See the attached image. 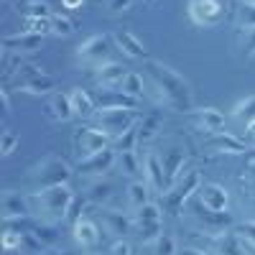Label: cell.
Listing matches in <instances>:
<instances>
[{
    "label": "cell",
    "instance_id": "cell-1",
    "mask_svg": "<svg viewBox=\"0 0 255 255\" xmlns=\"http://www.w3.org/2000/svg\"><path fill=\"white\" fill-rule=\"evenodd\" d=\"M145 79L156 90V100L163 102L166 108L179 110V113H191L194 110V92L191 84L168 64L151 59L145 64Z\"/></svg>",
    "mask_w": 255,
    "mask_h": 255
},
{
    "label": "cell",
    "instance_id": "cell-2",
    "mask_svg": "<svg viewBox=\"0 0 255 255\" xmlns=\"http://www.w3.org/2000/svg\"><path fill=\"white\" fill-rule=\"evenodd\" d=\"M74 189L69 184H56V186H44L28 194V207L31 217L41 225L56 227L72 215L74 209Z\"/></svg>",
    "mask_w": 255,
    "mask_h": 255
},
{
    "label": "cell",
    "instance_id": "cell-3",
    "mask_svg": "<svg viewBox=\"0 0 255 255\" xmlns=\"http://www.w3.org/2000/svg\"><path fill=\"white\" fill-rule=\"evenodd\" d=\"M69 179H72V166H69V161H64L61 156L41 158L38 163L31 166V171H28V181L36 189L56 186V184H69Z\"/></svg>",
    "mask_w": 255,
    "mask_h": 255
},
{
    "label": "cell",
    "instance_id": "cell-4",
    "mask_svg": "<svg viewBox=\"0 0 255 255\" xmlns=\"http://www.w3.org/2000/svg\"><path fill=\"white\" fill-rule=\"evenodd\" d=\"M199 189H202V174L197 171V168L184 171V176H181L171 189H166L163 194H161V207H163V212H168V215H181L184 204L194 197Z\"/></svg>",
    "mask_w": 255,
    "mask_h": 255
},
{
    "label": "cell",
    "instance_id": "cell-5",
    "mask_svg": "<svg viewBox=\"0 0 255 255\" xmlns=\"http://www.w3.org/2000/svg\"><path fill=\"white\" fill-rule=\"evenodd\" d=\"M138 123H140V115L135 108H100L95 115V128L105 130L113 140Z\"/></svg>",
    "mask_w": 255,
    "mask_h": 255
},
{
    "label": "cell",
    "instance_id": "cell-6",
    "mask_svg": "<svg viewBox=\"0 0 255 255\" xmlns=\"http://www.w3.org/2000/svg\"><path fill=\"white\" fill-rule=\"evenodd\" d=\"M186 15L194 26L199 28H212L225 18V3L222 0H189L186 3Z\"/></svg>",
    "mask_w": 255,
    "mask_h": 255
},
{
    "label": "cell",
    "instance_id": "cell-7",
    "mask_svg": "<svg viewBox=\"0 0 255 255\" xmlns=\"http://www.w3.org/2000/svg\"><path fill=\"white\" fill-rule=\"evenodd\" d=\"M97 215V222L105 232H110L113 238L123 240L128 238L130 232H135V220L130 215H125V212H118V209H110V207H97L95 209Z\"/></svg>",
    "mask_w": 255,
    "mask_h": 255
},
{
    "label": "cell",
    "instance_id": "cell-8",
    "mask_svg": "<svg viewBox=\"0 0 255 255\" xmlns=\"http://www.w3.org/2000/svg\"><path fill=\"white\" fill-rule=\"evenodd\" d=\"M110 38L113 36H108V33H92L90 38H84L77 46V59L84 64H92L97 69L100 64L110 61Z\"/></svg>",
    "mask_w": 255,
    "mask_h": 255
},
{
    "label": "cell",
    "instance_id": "cell-9",
    "mask_svg": "<svg viewBox=\"0 0 255 255\" xmlns=\"http://www.w3.org/2000/svg\"><path fill=\"white\" fill-rule=\"evenodd\" d=\"M113 145V138L100 130V128H82V130H77L74 135V148L79 158H87V156H95L100 151H105V148Z\"/></svg>",
    "mask_w": 255,
    "mask_h": 255
},
{
    "label": "cell",
    "instance_id": "cell-10",
    "mask_svg": "<svg viewBox=\"0 0 255 255\" xmlns=\"http://www.w3.org/2000/svg\"><path fill=\"white\" fill-rule=\"evenodd\" d=\"M191 217L197 220L199 230H204V235H222V232H230L232 227L230 212H212L202 202H199V209H191Z\"/></svg>",
    "mask_w": 255,
    "mask_h": 255
},
{
    "label": "cell",
    "instance_id": "cell-11",
    "mask_svg": "<svg viewBox=\"0 0 255 255\" xmlns=\"http://www.w3.org/2000/svg\"><path fill=\"white\" fill-rule=\"evenodd\" d=\"M118 163V151L110 145V148H105V151L95 153V156H87V158H79V166H77V171L79 176H105L110 171V168Z\"/></svg>",
    "mask_w": 255,
    "mask_h": 255
},
{
    "label": "cell",
    "instance_id": "cell-12",
    "mask_svg": "<svg viewBox=\"0 0 255 255\" xmlns=\"http://www.w3.org/2000/svg\"><path fill=\"white\" fill-rule=\"evenodd\" d=\"M72 238L79 248L84 250H92L100 245V238H102V232H100V222L92 220V217H77L72 222Z\"/></svg>",
    "mask_w": 255,
    "mask_h": 255
},
{
    "label": "cell",
    "instance_id": "cell-13",
    "mask_svg": "<svg viewBox=\"0 0 255 255\" xmlns=\"http://www.w3.org/2000/svg\"><path fill=\"white\" fill-rule=\"evenodd\" d=\"M143 179H145V184L151 186L153 191H158V194H163V191L168 189L163 158H158L153 151H148V153L143 156Z\"/></svg>",
    "mask_w": 255,
    "mask_h": 255
},
{
    "label": "cell",
    "instance_id": "cell-14",
    "mask_svg": "<svg viewBox=\"0 0 255 255\" xmlns=\"http://www.w3.org/2000/svg\"><path fill=\"white\" fill-rule=\"evenodd\" d=\"M191 123H194L197 130L207 133V135H215L225 130V115L217 108H199V110H191Z\"/></svg>",
    "mask_w": 255,
    "mask_h": 255
},
{
    "label": "cell",
    "instance_id": "cell-15",
    "mask_svg": "<svg viewBox=\"0 0 255 255\" xmlns=\"http://www.w3.org/2000/svg\"><path fill=\"white\" fill-rule=\"evenodd\" d=\"M204 253L209 255H243L240 240L235 232H222V235H204Z\"/></svg>",
    "mask_w": 255,
    "mask_h": 255
},
{
    "label": "cell",
    "instance_id": "cell-16",
    "mask_svg": "<svg viewBox=\"0 0 255 255\" xmlns=\"http://www.w3.org/2000/svg\"><path fill=\"white\" fill-rule=\"evenodd\" d=\"M125 77H128L125 67L120 61H113V59L100 64V67L95 69V82L100 84V90H120Z\"/></svg>",
    "mask_w": 255,
    "mask_h": 255
},
{
    "label": "cell",
    "instance_id": "cell-17",
    "mask_svg": "<svg viewBox=\"0 0 255 255\" xmlns=\"http://www.w3.org/2000/svg\"><path fill=\"white\" fill-rule=\"evenodd\" d=\"M28 215H31L28 197H20L18 191H5L3 194V220H5V225L23 222Z\"/></svg>",
    "mask_w": 255,
    "mask_h": 255
},
{
    "label": "cell",
    "instance_id": "cell-18",
    "mask_svg": "<svg viewBox=\"0 0 255 255\" xmlns=\"http://www.w3.org/2000/svg\"><path fill=\"white\" fill-rule=\"evenodd\" d=\"M207 148L209 151H215V153H230V156H245L250 151V145L235 135H230V133H215V135H209L207 138Z\"/></svg>",
    "mask_w": 255,
    "mask_h": 255
},
{
    "label": "cell",
    "instance_id": "cell-19",
    "mask_svg": "<svg viewBox=\"0 0 255 255\" xmlns=\"http://www.w3.org/2000/svg\"><path fill=\"white\" fill-rule=\"evenodd\" d=\"M199 202L212 212H230V191L222 184H202Z\"/></svg>",
    "mask_w": 255,
    "mask_h": 255
},
{
    "label": "cell",
    "instance_id": "cell-20",
    "mask_svg": "<svg viewBox=\"0 0 255 255\" xmlns=\"http://www.w3.org/2000/svg\"><path fill=\"white\" fill-rule=\"evenodd\" d=\"M41 41L44 36H36V33H13V36H5L3 38V51H13V54H28V51H36L41 49Z\"/></svg>",
    "mask_w": 255,
    "mask_h": 255
},
{
    "label": "cell",
    "instance_id": "cell-21",
    "mask_svg": "<svg viewBox=\"0 0 255 255\" xmlns=\"http://www.w3.org/2000/svg\"><path fill=\"white\" fill-rule=\"evenodd\" d=\"M113 41H115V46L128 56V59H143L145 56V44L130 31H115L113 33Z\"/></svg>",
    "mask_w": 255,
    "mask_h": 255
},
{
    "label": "cell",
    "instance_id": "cell-22",
    "mask_svg": "<svg viewBox=\"0 0 255 255\" xmlns=\"http://www.w3.org/2000/svg\"><path fill=\"white\" fill-rule=\"evenodd\" d=\"M20 92H26V95H33V97H44V95H51L54 92V77L44 74V72H38L33 77H28L26 82H20Z\"/></svg>",
    "mask_w": 255,
    "mask_h": 255
},
{
    "label": "cell",
    "instance_id": "cell-23",
    "mask_svg": "<svg viewBox=\"0 0 255 255\" xmlns=\"http://www.w3.org/2000/svg\"><path fill=\"white\" fill-rule=\"evenodd\" d=\"M69 97H72V108H74V115H77V118L87 120V118H95V115H97L100 108L95 105V100H92L90 92H84L82 87H77V90L69 92Z\"/></svg>",
    "mask_w": 255,
    "mask_h": 255
},
{
    "label": "cell",
    "instance_id": "cell-24",
    "mask_svg": "<svg viewBox=\"0 0 255 255\" xmlns=\"http://www.w3.org/2000/svg\"><path fill=\"white\" fill-rule=\"evenodd\" d=\"M184 163H186V156L179 153V151H168L163 156V168H166V184H168V189H171L184 176Z\"/></svg>",
    "mask_w": 255,
    "mask_h": 255
},
{
    "label": "cell",
    "instance_id": "cell-25",
    "mask_svg": "<svg viewBox=\"0 0 255 255\" xmlns=\"http://www.w3.org/2000/svg\"><path fill=\"white\" fill-rule=\"evenodd\" d=\"M49 110H51L54 120H59V123H67V120L77 118L74 115V108H72V97L67 92H54L51 95V102H49Z\"/></svg>",
    "mask_w": 255,
    "mask_h": 255
},
{
    "label": "cell",
    "instance_id": "cell-26",
    "mask_svg": "<svg viewBox=\"0 0 255 255\" xmlns=\"http://www.w3.org/2000/svg\"><path fill=\"white\" fill-rule=\"evenodd\" d=\"M151 186L145 184V179H133L130 184H128L125 194H128V204H130V209H138L143 204L151 202Z\"/></svg>",
    "mask_w": 255,
    "mask_h": 255
},
{
    "label": "cell",
    "instance_id": "cell-27",
    "mask_svg": "<svg viewBox=\"0 0 255 255\" xmlns=\"http://www.w3.org/2000/svg\"><path fill=\"white\" fill-rule=\"evenodd\" d=\"M87 199L95 204V207H108V202L113 199V184L108 179H95L87 189Z\"/></svg>",
    "mask_w": 255,
    "mask_h": 255
},
{
    "label": "cell",
    "instance_id": "cell-28",
    "mask_svg": "<svg viewBox=\"0 0 255 255\" xmlns=\"http://www.w3.org/2000/svg\"><path fill=\"white\" fill-rule=\"evenodd\" d=\"M133 220H135V225H161L163 207L158 202H148V204L133 209Z\"/></svg>",
    "mask_w": 255,
    "mask_h": 255
},
{
    "label": "cell",
    "instance_id": "cell-29",
    "mask_svg": "<svg viewBox=\"0 0 255 255\" xmlns=\"http://www.w3.org/2000/svg\"><path fill=\"white\" fill-rule=\"evenodd\" d=\"M138 100L125 95L123 90H105V97H100L97 108H135Z\"/></svg>",
    "mask_w": 255,
    "mask_h": 255
},
{
    "label": "cell",
    "instance_id": "cell-30",
    "mask_svg": "<svg viewBox=\"0 0 255 255\" xmlns=\"http://www.w3.org/2000/svg\"><path fill=\"white\" fill-rule=\"evenodd\" d=\"M118 166L123 168L125 176L143 174V158H138V151H118Z\"/></svg>",
    "mask_w": 255,
    "mask_h": 255
},
{
    "label": "cell",
    "instance_id": "cell-31",
    "mask_svg": "<svg viewBox=\"0 0 255 255\" xmlns=\"http://www.w3.org/2000/svg\"><path fill=\"white\" fill-rule=\"evenodd\" d=\"M158 130H161V118L156 113L140 118V123H138V143H143V145L151 143L158 135Z\"/></svg>",
    "mask_w": 255,
    "mask_h": 255
},
{
    "label": "cell",
    "instance_id": "cell-32",
    "mask_svg": "<svg viewBox=\"0 0 255 255\" xmlns=\"http://www.w3.org/2000/svg\"><path fill=\"white\" fill-rule=\"evenodd\" d=\"M145 84H148V79H145L143 74H138V72H128V77H125L123 84H120V90H123L125 95H130V97L140 100V97L145 95Z\"/></svg>",
    "mask_w": 255,
    "mask_h": 255
},
{
    "label": "cell",
    "instance_id": "cell-33",
    "mask_svg": "<svg viewBox=\"0 0 255 255\" xmlns=\"http://www.w3.org/2000/svg\"><path fill=\"white\" fill-rule=\"evenodd\" d=\"M232 115H235L240 123H253L255 120V95H248L243 100L235 102V108H232Z\"/></svg>",
    "mask_w": 255,
    "mask_h": 255
},
{
    "label": "cell",
    "instance_id": "cell-34",
    "mask_svg": "<svg viewBox=\"0 0 255 255\" xmlns=\"http://www.w3.org/2000/svg\"><path fill=\"white\" fill-rule=\"evenodd\" d=\"M138 145H140V143H138V125L128 128L123 135H118V138L113 140V148H115V151H135Z\"/></svg>",
    "mask_w": 255,
    "mask_h": 255
},
{
    "label": "cell",
    "instance_id": "cell-35",
    "mask_svg": "<svg viewBox=\"0 0 255 255\" xmlns=\"http://www.w3.org/2000/svg\"><path fill=\"white\" fill-rule=\"evenodd\" d=\"M151 250L153 255H176L179 253V245L171 235H166V232H161V235L151 243Z\"/></svg>",
    "mask_w": 255,
    "mask_h": 255
},
{
    "label": "cell",
    "instance_id": "cell-36",
    "mask_svg": "<svg viewBox=\"0 0 255 255\" xmlns=\"http://www.w3.org/2000/svg\"><path fill=\"white\" fill-rule=\"evenodd\" d=\"M23 15L26 18H51V5L46 3V0H28V3L23 5Z\"/></svg>",
    "mask_w": 255,
    "mask_h": 255
},
{
    "label": "cell",
    "instance_id": "cell-37",
    "mask_svg": "<svg viewBox=\"0 0 255 255\" xmlns=\"http://www.w3.org/2000/svg\"><path fill=\"white\" fill-rule=\"evenodd\" d=\"M235 20H238L240 31H253V28H255V5H245V3H240V5H238V15H235Z\"/></svg>",
    "mask_w": 255,
    "mask_h": 255
},
{
    "label": "cell",
    "instance_id": "cell-38",
    "mask_svg": "<svg viewBox=\"0 0 255 255\" xmlns=\"http://www.w3.org/2000/svg\"><path fill=\"white\" fill-rule=\"evenodd\" d=\"M20 248H23V230L5 227V232H3V250L5 253H15Z\"/></svg>",
    "mask_w": 255,
    "mask_h": 255
},
{
    "label": "cell",
    "instance_id": "cell-39",
    "mask_svg": "<svg viewBox=\"0 0 255 255\" xmlns=\"http://www.w3.org/2000/svg\"><path fill=\"white\" fill-rule=\"evenodd\" d=\"M26 33H36V36H49L51 33V18H26Z\"/></svg>",
    "mask_w": 255,
    "mask_h": 255
},
{
    "label": "cell",
    "instance_id": "cell-40",
    "mask_svg": "<svg viewBox=\"0 0 255 255\" xmlns=\"http://www.w3.org/2000/svg\"><path fill=\"white\" fill-rule=\"evenodd\" d=\"M51 33L67 38V36L74 33V23H72L67 15H51Z\"/></svg>",
    "mask_w": 255,
    "mask_h": 255
},
{
    "label": "cell",
    "instance_id": "cell-41",
    "mask_svg": "<svg viewBox=\"0 0 255 255\" xmlns=\"http://www.w3.org/2000/svg\"><path fill=\"white\" fill-rule=\"evenodd\" d=\"M20 138L15 130H3V135H0V156H10L15 148H18Z\"/></svg>",
    "mask_w": 255,
    "mask_h": 255
},
{
    "label": "cell",
    "instance_id": "cell-42",
    "mask_svg": "<svg viewBox=\"0 0 255 255\" xmlns=\"http://www.w3.org/2000/svg\"><path fill=\"white\" fill-rule=\"evenodd\" d=\"M238 238H243V240H250V243H255V220H245V222H240L235 230Z\"/></svg>",
    "mask_w": 255,
    "mask_h": 255
},
{
    "label": "cell",
    "instance_id": "cell-43",
    "mask_svg": "<svg viewBox=\"0 0 255 255\" xmlns=\"http://www.w3.org/2000/svg\"><path fill=\"white\" fill-rule=\"evenodd\" d=\"M110 255H135V250H133V243L128 240V238H123V240H115V243H113V248H110Z\"/></svg>",
    "mask_w": 255,
    "mask_h": 255
},
{
    "label": "cell",
    "instance_id": "cell-44",
    "mask_svg": "<svg viewBox=\"0 0 255 255\" xmlns=\"http://www.w3.org/2000/svg\"><path fill=\"white\" fill-rule=\"evenodd\" d=\"M130 8H133V0H108L110 13H128Z\"/></svg>",
    "mask_w": 255,
    "mask_h": 255
},
{
    "label": "cell",
    "instance_id": "cell-45",
    "mask_svg": "<svg viewBox=\"0 0 255 255\" xmlns=\"http://www.w3.org/2000/svg\"><path fill=\"white\" fill-rule=\"evenodd\" d=\"M243 51L248 59L255 56V28L253 31H245V41H243Z\"/></svg>",
    "mask_w": 255,
    "mask_h": 255
},
{
    "label": "cell",
    "instance_id": "cell-46",
    "mask_svg": "<svg viewBox=\"0 0 255 255\" xmlns=\"http://www.w3.org/2000/svg\"><path fill=\"white\" fill-rule=\"evenodd\" d=\"M238 240H240V250H243V255H255V243L243 240V238H238Z\"/></svg>",
    "mask_w": 255,
    "mask_h": 255
},
{
    "label": "cell",
    "instance_id": "cell-47",
    "mask_svg": "<svg viewBox=\"0 0 255 255\" xmlns=\"http://www.w3.org/2000/svg\"><path fill=\"white\" fill-rule=\"evenodd\" d=\"M0 102H3V113L8 115L13 108H10V92L8 90H3V92H0Z\"/></svg>",
    "mask_w": 255,
    "mask_h": 255
},
{
    "label": "cell",
    "instance_id": "cell-48",
    "mask_svg": "<svg viewBox=\"0 0 255 255\" xmlns=\"http://www.w3.org/2000/svg\"><path fill=\"white\" fill-rule=\"evenodd\" d=\"M61 5L67 8V10H79L84 5V0H61Z\"/></svg>",
    "mask_w": 255,
    "mask_h": 255
},
{
    "label": "cell",
    "instance_id": "cell-49",
    "mask_svg": "<svg viewBox=\"0 0 255 255\" xmlns=\"http://www.w3.org/2000/svg\"><path fill=\"white\" fill-rule=\"evenodd\" d=\"M245 135H248V138H250V140H255V120H253V123H248V125H245Z\"/></svg>",
    "mask_w": 255,
    "mask_h": 255
},
{
    "label": "cell",
    "instance_id": "cell-50",
    "mask_svg": "<svg viewBox=\"0 0 255 255\" xmlns=\"http://www.w3.org/2000/svg\"><path fill=\"white\" fill-rule=\"evenodd\" d=\"M181 255H209V253H204V250H197V248H184V253Z\"/></svg>",
    "mask_w": 255,
    "mask_h": 255
},
{
    "label": "cell",
    "instance_id": "cell-51",
    "mask_svg": "<svg viewBox=\"0 0 255 255\" xmlns=\"http://www.w3.org/2000/svg\"><path fill=\"white\" fill-rule=\"evenodd\" d=\"M240 3H245V5H255V0H240Z\"/></svg>",
    "mask_w": 255,
    "mask_h": 255
},
{
    "label": "cell",
    "instance_id": "cell-52",
    "mask_svg": "<svg viewBox=\"0 0 255 255\" xmlns=\"http://www.w3.org/2000/svg\"><path fill=\"white\" fill-rule=\"evenodd\" d=\"M90 255H97V253H90Z\"/></svg>",
    "mask_w": 255,
    "mask_h": 255
}]
</instances>
